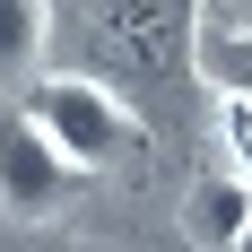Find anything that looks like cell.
I'll return each instance as SVG.
<instances>
[{
    "label": "cell",
    "instance_id": "5b68a950",
    "mask_svg": "<svg viewBox=\"0 0 252 252\" xmlns=\"http://www.w3.org/2000/svg\"><path fill=\"white\" fill-rule=\"evenodd\" d=\"M44 35H52V9H44V0H0V87H18V78L35 70Z\"/></svg>",
    "mask_w": 252,
    "mask_h": 252
},
{
    "label": "cell",
    "instance_id": "7a4b0ae2",
    "mask_svg": "<svg viewBox=\"0 0 252 252\" xmlns=\"http://www.w3.org/2000/svg\"><path fill=\"white\" fill-rule=\"evenodd\" d=\"M18 113L44 130L52 148H61V165H78V174H104V165H122V157H130V139H139L130 104L113 96V87H96L87 70H70V78H35Z\"/></svg>",
    "mask_w": 252,
    "mask_h": 252
},
{
    "label": "cell",
    "instance_id": "6da1fadb",
    "mask_svg": "<svg viewBox=\"0 0 252 252\" xmlns=\"http://www.w3.org/2000/svg\"><path fill=\"white\" fill-rule=\"evenodd\" d=\"M87 78L130 96L139 113H174L200 61V0H87Z\"/></svg>",
    "mask_w": 252,
    "mask_h": 252
},
{
    "label": "cell",
    "instance_id": "52a82bcc",
    "mask_svg": "<svg viewBox=\"0 0 252 252\" xmlns=\"http://www.w3.org/2000/svg\"><path fill=\"white\" fill-rule=\"evenodd\" d=\"M218 139H226V174L252 183V104L244 96H218Z\"/></svg>",
    "mask_w": 252,
    "mask_h": 252
},
{
    "label": "cell",
    "instance_id": "9c48e42d",
    "mask_svg": "<svg viewBox=\"0 0 252 252\" xmlns=\"http://www.w3.org/2000/svg\"><path fill=\"white\" fill-rule=\"evenodd\" d=\"M235 252H252V226H244V244H235Z\"/></svg>",
    "mask_w": 252,
    "mask_h": 252
},
{
    "label": "cell",
    "instance_id": "3957f363",
    "mask_svg": "<svg viewBox=\"0 0 252 252\" xmlns=\"http://www.w3.org/2000/svg\"><path fill=\"white\" fill-rule=\"evenodd\" d=\"M78 165H61L44 130L26 122V113H0V218H18V226H44L52 209L78 200Z\"/></svg>",
    "mask_w": 252,
    "mask_h": 252
},
{
    "label": "cell",
    "instance_id": "277c9868",
    "mask_svg": "<svg viewBox=\"0 0 252 252\" xmlns=\"http://www.w3.org/2000/svg\"><path fill=\"white\" fill-rule=\"evenodd\" d=\"M252 226V183L244 174H200L191 191H183V235L200 252H235Z\"/></svg>",
    "mask_w": 252,
    "mask_h": 252
},
{
    "label": "cell",
    "instance_id": "8992f818",
    "mask_svg": "<svg viewBox=\"0 0 252 252\" xmlns=\"http://www.w3.org/2000/svg\"><path fill=\"white\" fill-rule=\"evenodd\" d=\"M200 78L218 87V96H244L252 104V26H218L200 44Z\"/></svg>",
    "mask_w": 252,
    "mask_h": 252
},
{
    "label": "cell",
    "instance_id": "ba28073f",
    "mask_svg": "<svg viewBox=\"0 0 252 252\" xmlns=\"http://www.w3.org/2000/svg\"><path fill=\"white\" fill-rule=\"evenodd\" d=\"M0 252H87V244H0Z\"/></svg>",
    "mask_w": 252,
    "mask_h": 252
}]
</instances>
